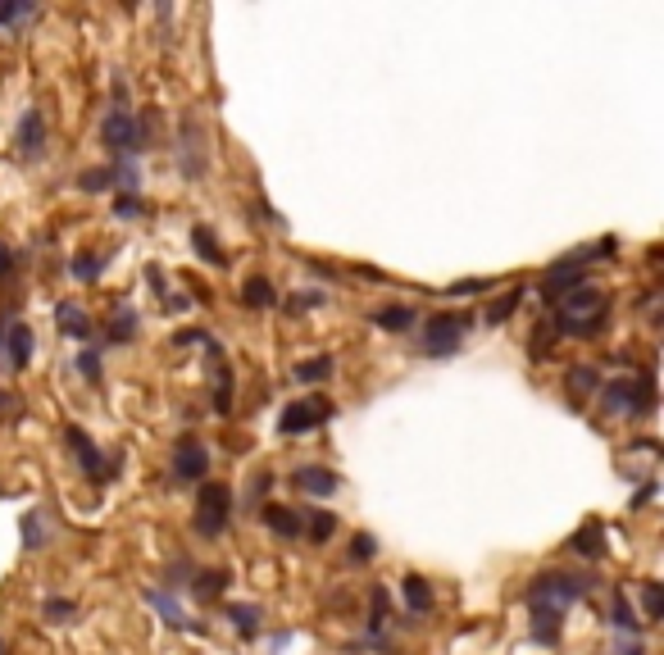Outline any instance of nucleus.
I'll list each match as a JSON object with an SVG mask.
<instances>
[{"instance_id":"obj_19","label":"nucleus","mask_w":664,"mask_h":655,"mask_svg":"<svg viewBox=\"0 0 664 655\" xmlns=\"http://www.w3.org/2000/svg\"><path fill=\"white\" fill-rule=\"evenodd\" d=\"M560 633H564V614H556V610H532V619H528V637H532L537 646H556V642H560Z\"/></svg>"},{"instance_id":"obj_26","label":"nucleus","mask_w":664,"mask_h":655,"mask_svg":"<svg viewBox=\"0 0 664 655\" xmlns=\"http://www.w3.org/2000/svg\"><path fill=\"white\" fill-rule=\"evenodd\" d=\"M519 300H524V287H515V292H505V296H496L487 310H483V324L487 328H500V324H510V315L519 310Z\"/></svg>"},{"instance_id":"obj_15","label":"nucleus","mask_w":664,"mask_h":655,"mask_svg":"<svg viewBox=\"0 0 664 655\" xmlns=\"http://www.w3.org/2000/svg\"><path fill=\"white\" fill-rule=\"evenodd\" d=\"M0 355L10 360V369H28L32 364V328L28 324H10L5 341H0Z\"/></svg>"},{"instance_id":"obj_35","label":"nucleus","mask_w":664,"mask_h":655,"mask_svg":"<svg viewBox=\"0 0 664 655\" xmlns=\"http://www.w3.org/2000/svg\"><path fill=\"white\" fill-rule=\"evenodd\" d=\"M373 555H378V537L373 532H356V537H350V551H346L350 564H369Z\"/></svg>"},{"instance_id":"obj_43","label":"nucleus","mask_w":664,"mask_h":655,"mask_svg":"<svg viewBox=\"0 0 664 655\" xmlns=\"http://www.w3.org/2000/svg\"><path fill=\"white\" fill-rule=\"evenodd\" d=\"M328 292H309V296H292L287 300V315H305V310H315V305H324Z\"/></svg>"},{"instance_id":"obj_44","label":"nucleus","mask_w":664,"mask_h":655,"mask_svg":"<svg viewBox=\"0 0 664 655\" xmlns=\"http://www.w3.org/2000/svg\"><path fill=\"white\" fill-rule=\"evenodd\" d=\"M77 373H83L92 387H96V382H100V355H96V351H83V355H77Z\"/></svg>"},{"instance_id":"obj_39","label":"nucleus","mask_w":664,"mask_h":655,"mask_svg":"<svg viewBox=\"0 0 664 655\" xmlns=\"http://www.w3.org/2000/svg\"><path fill=\"white\" fill-rule=\"evenodd\" d=\"M42 614H46L51 624H68L73 614H77V605H73V601H64V596H51V601L42 605Z\"/></svg>"},{"instance_id":"obj_14","label":"nucleus","mask_w":664,"mask_h":655,"mask_svg":"<svg viewBox=\"0 0 664 655\" xmlns=\"http://www.w3.org/2000/svg\"><path fill=\"white\" fill-rule=\"evenodd\" d=\"M401 601H405L410 614H433L437 592H433V583H428L423 573H405V578H401Z\"/></svg>"},{"instance_id":"obj_8","label":"nucleus","mask_w":664,"mask_h":655,"mask_svg":"<svg viewBox=\"0 0 664 655\" xmlns=\"http://www.w3.org/2000/svg\"><path fill=\"white\" fill-rule=\"evenodd\" d=\"M169 474L178 483H205V474H210V446L201 437H191V433L178 437L173 451H169Z\"/></svg>"},{"instance_id":"obj_16","label":"nucleus","mask_w":664,"mask_h":655,"mask_svg":"<svg viewBox=\"0 0 664 655\" xmlns=\"http://www.w3.org/2000/svg\"><path fill=\"white\" fill-rule=\"evenodd\" d=\"M228 583H232L228 569H196L187 578V592H191V601H214V596H223Z\"/></svg>"},{"instance_id":"obj_9","label":"nucleus","mask_w":664,"mask_h":655,"mask_svg":"<svg viewBox=\"0 0 664 655\" xmlns=\"http://www.w3.org/2000/svg\"><path fill=\"white\" fill-rule=\"evenodd\" d=\"M332 405L324 396H309V401H292L283 414H278V433L283 437H305V433H315L319 423H328Z\"/></svg>"},{"instance_id":"obj_49","label":"nucleus","mask_w":664,"mask_h":655,"mask_svg":"<svg viewBox=\"0 0 664 655\" xmlns=\"http://www.w3.org/2000/svg\"><path fill=\"white\" fill-rule=\"evenodd\" d=\"M14 401H19V396H10V392H0V419H5V414H14V410H19Z\"/></svg>"},{"instance_id":"obj_40","label":"nucleus","mask_w":664,"mask_h":655,"mask_svg":"<svg viewBox=\"0 0 664 655\" xmlns=\"http://www.w3.org/2000/svg\"><path fill=\"white\" fill-rule=\"evenodd\" d=\"M487 287H496V278H460V283H451L446 287V296H478V292H487Z\"/></svg>"},{"instance_id":"obj_36","label":"nucleus","mask_w":664,"mask_h":655,"mask_svg":"<svg viewBox=\"0 0 664 655\" xmlns=\"http://www.w3.org/2000/svg\"><path fill=\"white\" fill-rule=\"evenodd\" d=\"M46 547V528H42V515L28 510L23 515V551H42Z\"/></svg>"},{"instance_id":"obj_42","label":"nucleus","mask_w":664,"mask_h":655,"mask_svg":"<svg viewBox=\"0 0 664 655\" xmlns=\"http://www.w3.org/2000/svg\"><path fill=\"white\" fill-rule=\"evenodd\" d=\"M191 573H196V564H191V560H173V564L164 569V583H169V587H187Z\"/></svg>"},{"instance_id":"obj_30","label":"nucleus","mask_w":664,"mask_h":655,"mask_svg":"<svg viewBox=\"0 0 664 655\" xmlns=\"http://www.w3.org/2000/svg\"><path fill=\"white\" fill-rule=\"evenodd\" d=\"M228 619H232V628H237L246 642L260 633V619H264V614H260V605H246V601H232L228 605Z\"/></svg>"},{"instance_id":"obj_3","label":"nucleus","mask_w":664,"mask_h":655,"mask_svg":"<svg viewBox=\"0 0 664 655\" xmlns=\"http://www.w3.org/2000/svg\"><path fill=\"white\" fill-rule=\"evenodd\" d=\"M196 532L201 537H223L228 523H232V487L228 483H201L196 487Z\"/></svg>"},{"instance_id":"obj_13","label":"nucleus","mask_w":664,"mask_h":655,"mask_svg":"<svg viewBox=\"0 0 664 655\" xmlns=\"http://www.w3.org/2000/svg\"><path fill=\"white\" fill-rule=\"evenodd\" d=\"M55 324H60L64 337H77V341H92V337H96V319H92L77 300H64V305H60V310H55Z\"/></svg>"},{"instance_id":"obj_46","label":"nucleus","mask_w":664,"mask_h":655,"mask_svg":"<svg viewBox=\"0 0 664 655\" xmlns=\"http://www.w3.org/2000/svg\"><path fill=\"white\" fill-rule=\"evenodd\" d=\"M268 487H273V474H268V469H260V474H255V483H251V506H255V500H260Z\"/></svg>"},{"instance_id":"obj_47","label":"nucleus","mask_w":664,"mask_h":655,"mask_svg":"<svg viewBox=\"0 0 664 655\" xmlns=\"http://www.w3.org/2000/svg\"><path fill=\"white\" fill-rule=\"evenodd\" d=\"M356 274L369 278V283H387V274H378V268H369V264H356Z\"/></svg>"},{"instance_id":"obj_23","label":"nucleus","mask_w":664,"mask_h":655,"mask_svg":"<svg viewBox=\"0 0 664 655\" xmlns=\"http://www.w3.org/2000/svg\"><path fill=\"white\" fill-rule=\"evenodd\" d=\"M146 605L155 610V614H164V624L169 628H187V614H182V605L164 592V587H146Z\"/></svg>"},{"instance_id":"obj_50","label":"nucleus","mask_w":664,"mask_h":655,"mask_svg":"<svg viewBox=\"0 0 664 655\" xmlns=\"http://www.w3.org/2000/svg\"><path fill=\"white\" fill-rule=\"evenodd\" d=\"M619 655H646V646H642V642H628V646H623Z\"/></svg>"},{"instance_id":"obj_2","label":"nucleus","mask_w":664,"mask_h":655,"mask_svg":"<svg viewBox=\"0 0 664 655\" xmlns=\"http://www.w3.org/2000/svg\"><path fill=\"white\" fill-rule=\"evenodd\" d=\"M588 592H596V573H564V569H541L532 583L524 587V601L532 610H556L564 614L573 601H582Z\"/></svg>"},{"instance_id":"obj_45","label":"nucleus","mask_w":664,"mask_h":655,"mask_svg":"<svg viewBox=\"0 0 664 655\" xmlns=\"http://www.w3.org/2000/svg\"><path fill=\"white\" fill-rule=\"evenodd\" d=\"M14 274H19V251L0 242V283H5V278H14Z\"/></svg>"},{"instance_id":"obj_29","label":"nucleus","mask_w":664,"mask_h":655,"mask_svg":"<svg viewBox=\"0 0 664 655\" xmlns=\"http://www.w3.org/2000/svg\"><path fill=\"white\" fill-rule=\"evenodd\" d=\"M332 355H315V360H300L296 364V382H300V387H319V382H328L332 378Z\"/></svg>"},{"instance_id":"obj_12","label":"nucleus","mask_w":664,"mask_h":655,"mask_svg":"<svg viewBox=\"0 0 664 655\" xmlns=\"http://www.w3.org/2000/svg\"><path fill=\"white\" fill-rule=\"evenodd\" d=\"M564 392L573 396V405L592 401V396L601 392V369H596V364H569V369H564Z\"/></svg>"},{"instance_id":"obj_33","label":"nucleus","mask_w":664,"mask_h":655,"mask_svg":"<svg viewBox=\"0 0 664 655\" xmlns=\"http://www.w3.org/2000/svg\"><path fill=\"white\" fill-rule=\"evenodd\" d=\"M178 169H182V178L201 182V178H205V150H196V146H178Z\"/></svg>"},{"instance_id":"obj_6","label":"nucleus","mask_w":664,"mask_h":655,"mask_svg":"<svg viewBox=\"0 0 664 655\" xmlns=\"http://www.w3.org/2000/svg\"><path fill=\"white\" fill-rule=\"evenodd\" d=\"M582 283H588V264H582V260H573V255H564V260H556V264L541 274V283H537V296H541V305H546V310H556V305H560L569 292H578Z\"/></svg>"},{"instance_id":"obj_21","label":"nucleus","mask_w":664,"mask_h":655,"mask_svg":"<svg viewBox=\"0 0 664 655\" xmlns=\"http://www.w3.org/2000/svg\"><path fill=\"white\" fill-rule=\"evenodd\" d=\"M283 296H278V287H273V278H264V274H255V278H246V287H242V305L246 310H273Z\"/></svg>"},{"instance_id":"obj_27","label":"nucleus","mask_w":664,"mask_h":655,"mask_svg":"<svg viewBox=\"0 0 664 655\" xmlns=\"http://www.w3.org/2000/svg\"><path fill=\"white\" fill-rule=\"evenodd\" d=\"M191 246H196V251H201V260H205V264H214V268H223V264H228V255H223V246H219V237H214V228H205V223L191 228Z\"/></svg>"},{"instance_id":"obj_32","label":"nucleus","mask_w":664,"mask_h":655,"mask_svg":"<svg viewBox=\"0 0 664 655\" xmlns=\"http://www.w3.org/2000/svg\"><path fill=\"white\" fill-rule=\"evenodd\" d=\"M77 187H83L87 196H100V191H109V187H114V164H105V169H83V173H77Z\"/></svg>"},{"instance_id":"obj_1","label":"nucleus","mask_w":664,"mask_h":655,"mask_svg":"<svg viewBox=\"0 0 664 655\" xmlns=\"http://www.w3.org/2000/svg\"><path fill=\"white\" fill-rule=\"evenodd\" d=\"M551 324L556 337H601L605 324H610V292L605 287H592V283H582L578 292H569L560 305H556V319H546Z\"/></svg>"},{"instance_id":"obj_24","label":"nucleus","mask_w":664,"mask_h":655,"mask_svg":"<svg viewBox=\"0 0 664 655\" xmlns=\"http://www.w3.org/2000/svg\"><path fill=\"white\" fill-rule=\"evenodd\" d=\"M137 328H141V319H137L132 305H119V310L109 315V341H114V346H128V341L137 337Z\"/></svg>"},{"instance_id":"obj_11","label":"nucleus","mask_w":664,"mask_h":655,"mask_svg":"<svg viewBox=\"0 0 664 655\" xmlns=\"http://www.w3.org/2000/svg\"><path fill=\"white\" fill-rule=\"evenodd\" d=\"M292 483H296V491H305V496H337V487H341V478L328 469V465H300L296 474H292Z\"/></svg>"},{"instance_id":"obj_28","label":"nucleus","mask_w":664,"mask_h":655,"mask_svg":"<svg viewBox=\"0 0 664 655\" xmlns=\"http://www.w3.org/2000/svg\"><path fill=\"white\" fill-rule=\"evenodd\" d=\"M232 392H237V382H232V364L219 360V369H214V414L219 419L232 414Z\"/></svg>"},{"instance_id":"obj_5","label":"nucleus","mask_w":664,"mask_h":655,"mask_svg":"<svg viewBox=\"0 0 664 655\" xmlns=\"http://www.w3.org/2000/svg\"><path fill=\"white\" fill-rule=\"evenodd\" d=\"M100 141H105V150H109L114 160H137L141 150H146L132 109H109L105 124H100Z\"/></svg>"},{"instance_id":"obj_41","label":"nucleus","mask_w":664,"mask_h":655,"mask_svg":"<svg viewBox=\"0 0 664 655\" xmlns=\"http://www.w3.org/2000/svg\"><path fill=\"white\" fill-rule=\"evenodd\" d=\"M36 14V5H23V0H5L0 5V28H14L19 19H32Z\"/></svg>"},{"instance_id":"obj_17","label":"nucleus","mask_w":664,"mask_h":655,"mask_svg":"<svg viewBox=\"0 0 664 655\" xmlns=\"http://www.w3.org/2000/svg\"><path fill=\"white\" fill-rule=\"evenodd\" d=\"M569 551L573 555H582V560H601L605 555V528L596 523V519H588L573 537H569Z\"/></svg>"},{"instance_id":"obj_48","label":"nucleus","mask_w":664,"mask_h":655,"mask_svg":"<svg viewBox=\"0 0 664 655\" xmlns=\"http://www.w3.org/2000/svg\"><path fill=\"white\" fill-rule=\"evenodd\" d=\"M651 496H655V483H646V487H642V491L633 496V510H642V506H646V500H651Z\"/></svg>"},{"instance_id":"obj_7","label":"nucleus","mask_w":664,"mask_h":655,"mask_svg":"<svg viewBox=\"0 0 664 655\" xmlns=\"http://www.w3.org/2000/svg\"><path fill=\"white\" fill-rule=\"evenodd\" d=\"M64 437H68V451H73V459H77V469L87 474V483H109V478H114L119 459L100 455V446L92 442L87 428H64Z\"/></svg>"},{"instance_id":"obj_20","label":"nucleus","mask_w":664,"mask_h":655,"mask_svg":"<svg viewBox=\"0 0 664 655\" xmlns=\"http://www.w3.org/2000/svg\"><path fill=\"white\" fill-rule=\"evenodd\" d=\"M369 324L382 328V332H410L419 324V315L410 310V305H378V310L369 315Z\"/></svg>"},{"instance_id":"obj_10","label":"nucleus","mask_w":664,"mask_h":655,"mask_svg":"<svg viewBox=\"0 0 664 655\" xmlns=\"http://www.w3.org/2000/svg\"><path fill=\"white\" fill-rule=\"evenodd\" d=\"M14 146H19L23 160H36V156L46 150V114H42V109H23V114H19Z\"/></svg>"},{"instance_id":"obj_34","label":"nucleus","mask_w":664,"mask_h":655,"mask_svg":"<svg viewBox=\"0 0 664 655\" xmlns=\"http://www.w3.org/2000/svg\"><path fill=\"white\" fill-rule=\"evenodd\" d=\"M68 274H73L77 283H96V278L105 274V260H100V255H92V251H83V255H77V260L68 264Z\"/></svg>"},{"instance_id":"obj_51","label":"nucleus","mask_w":664,"mask_h":655,"mask_svg":"<svg viewBox=\"0 0 664 655\" xmlns=\"http://www.w3.org/2000/svg\"><path fill=\"white\" fill-rule=\"evenodd\" d=\"M5 328H10V319H0V341H5Z\"/></svg>"},{"instance_id":"obj_4","label":"nucleus","mask_w":664,"mask_h":655,"mask_svg":"<svg viewBox=\"0 0 664 655\" xmlns=\"http://www.w3.org/2000/svg\"><path fill=\"white\" fill-rule=\"evenodd\" d=\"M474 324H478L474 315H433V319L419 328V351L433 355V360H437V355H451Z\"/></svg>"},{"instance_id":"obj_18","label":"nucleus","mask_w":664,"mask_h":655,"mask_svg":"<svg viewBox=\"0 0 664 655\" xmlns=\"http://www.w3.org/2000/svg\"><path fill=\"white\" fill-rule=\"evenodd\" d=\"M260 519H264V528H268L273 537H283V542H296V537H300V510H287V506H264V510H260Z\"/></svg>"},{"instance_id":"obj_31","label":"nucleus","mask_w":664,"mask_h":655,"mask_svg":"<svg viewBox=\"0 0 664 655\" xmlns=\"http://www.w3.org/2000/svg\"><path fill=\"white\" fill-rule=\"evenodd\" d=\"M556 346H560V337L551 332V324L541 319V324L532 328V337H528V355L541 364V360H551V355H556Z\"/></svg>"},{"instance_id":"obj_25","label":"nucleus","mask_w":664,"mask_h":655,"mask_svg":"<svg viewBox=\"0 0 664 655\" xmlns=\"http://www.w3.org/2000/svg\"><path fill=\"white\" fill-rule=\"evenodd\" d=\"M610 624H614L619 633H642V619H637L628 592H614V596H610Z\"/></svg>"},{"instance_id":"obj_37","label":"nucleus","mask_w":664,"mask_h":655,"mask_svg":"<svg viewBox=\"0 0 664 655\" xmlns=\"http://www.w3.org/2000/svg\"><path fill=\"white\" fill-rule=\"evenodd\" d=\"M146 214V201L137 191H114V219H141Z\"/></svg>"},{"instance_id":"obj_22","label":"nucleus","mask_w":664,"mask_h":655,"mask_svg":"<svg viewBox=\"0 0 664 655\" xmlns=\"http://www.w3.org/2000/svg\"><path fill=\"white\" fill-rule=\"evenodd\" d=\"M337 532V515L332 510H305L300 515V537H309V542H328V537Z\"/></svg>"},{"instance_id":"obj_38","label":"nucleus","mask_w":664,"mask_h":655,"mask_svg":"<svg viewBox=\"0 0 664 655\" xmlns=\"http://www.w3.org/2000/svg\"><path fill=\"white\" fill-rule=\"evenodd\" d=\"M642 610H646V619H642V624H655V619H660V610H664L660 583H651V578H646V583H642Z\"/></svg>"},{"instance_id":"obj_52","label":"nucleus","mask_w":664,"mask_h":655,"mask_svg":"<svg viewBox=\"0 0 664 655\" xmlns=\"http://www.w3.org/2000/svg\"><path fill=\"white\" fill-rule=\"evenodd\" d=\"M0 655H5V642H0Z\"/></svg>"}]
</instances>
